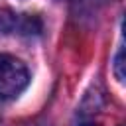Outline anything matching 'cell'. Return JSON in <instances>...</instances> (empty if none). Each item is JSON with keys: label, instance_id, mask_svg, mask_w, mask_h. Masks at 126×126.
Here are the masks:
<instances>
[{"label": "cell", "instance_id": "2", "mask_svg": "<svg viewBox=\"0 0 126 126\" xmlns=\"http://www.w3.org/2000/svg\"><path fill=\"white\" fill-rule=\"evenodd\" d=\"M16 30H18L20 33H24V35H39L41 30H43V24H41V20H39L37 16H33V14H24V16L18 18Z\"/></svg>", "mask_w": 126, "mask_h": 126}, {"label": "cell", "instance_id": "5", "mask_svg": "<svg viewBox=\"0 0 126 126\" xmlns=\"http://www.w3.org/2000/svg\"><path fill=\"white\" fill-rule=\"evenodd\" d=\"M75 126H98V122H94V120H87V118H83V120H79Z\"/></svg>", "mask_w": 126, "mask_h": 126}, {"label": "cell", "instance_id": "4", "mask_svg": "<svg viewBox=\"0 0 126 126\" xmlns=\"http://www.w3.org/2000/svg\"><path fill=\"white\" fill-rule=\"evenodd\" d=\"M114 75L120 83H124V49H118L114 57Z\"/></svg>", "mask_w": 126, "mask_h": 126}, {"label": "cell", "instance_id": "3", "mask_svg": "<svg viewBox=\"0 0 126 126\" xmlns=\"http://www.w3.org/2000/svg\"><path fill=\"white\" fill-rule=\"evenodd\" d=\"M18 14H14L12 10L4 8L0 10V32L2 33H12L16 32V26H18Z\"/></svg>", "mask_w": 126, "mask_h": 126}, {"label": "cell", "instance_id": "1", "mask_svg": "<svg viewBox=\"0 0 126 126\" xmlns=\"http://www.w3.org/2000/svg\"><path fill=\"white\" fill-rule=\"evenodd\" d=\"M30 83L28 67L6 53H0V98L18 96Z\"/></svg>", "mask_w": 126, "mask_h": 126}]
</instances>
